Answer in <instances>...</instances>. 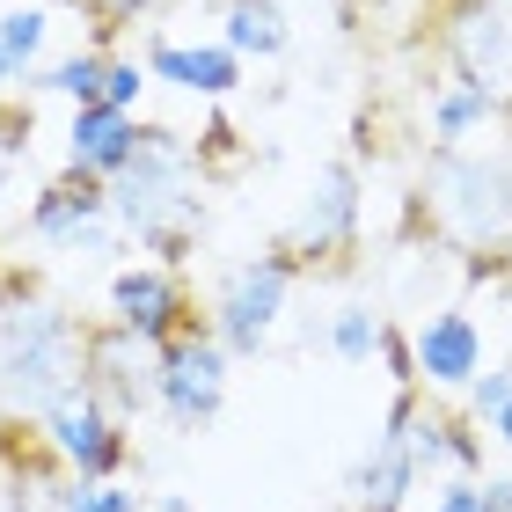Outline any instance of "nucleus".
Listing matches in <instances>:
<instances>
[{
	"mask_svg": "<svg viewBox=\"0 0 512 512\" xmlns=\"http://www.w3.org/2000/svg\"><path fill=\"white\" fill-rule=\"evenodd\" d=\"M410 220L447 256H461L469 278L512 271V161L469 154V147H432L410 191Z\"/></svg>",
	"mask_w": 512,
	"mask_h": 512,
	"instance_id": "1",
	"label": "nucleus"
},
{
	"mask_svg": "<svg viewBox=\"0 0 512 512\" xmlns=\"http://www.w3.org/2000/svg\"><path fill=\"white\" fill-rule=\"evenodd\" d=\"M205 169H198V147L191 132L176 125H147L139 132V154L110 176V220L125 227V242H139L154 264L183 271L198 256L205 235Z\"/></svg>",
	"mask_w": 512,
	"mask_h": 512,
	"instance_id": "2",
	"label": "nucleus"
},
{
	"mask_svg": "<svg viewBox=\"0 0 512 512\" xmlns=\"http://www.w3.org/2000/svg\"><path fill=\"white\" fill-rule=\"evenodd\" d=\"M81 366H88V322L66 300L37 286H15L0 300V417L37 425L59 395L81 388Z\"/></svg>",
	"mask_w": 512,
	"mask_h": 512,
	"instance_id": "3",
	"label": "nucleus"
},
{
	"mask_svg": "<svg viewBox=\"0 0 512 512\" xmlns=\"http://www.w3.org/2000/svg\"><path fill=\"white\" fill-rule=\"evenodd\" d=\"M300 278H308V271H300V256L286 242L242 256V264L220 278L205 322H213V337L227 344V359H264V344H271V330H278V315H286V300H293Z\"/></svg>",
	"mask_w": 512,
	"mask_h": 512,
	"instance_id": "4",
	"label": "nucleus"
},
{
	"mask_svg": "<svg viewBox=\"0 0 512 512\" xmlns=\"http://www.w3.org/2000/svg\"><path fill=\"white\" fill-rule=\"evenodd\" d=\"M227 381H235V359L227 344L213 337V322H191L183 337L161 344V366H154V410L169 417L176 432H213V417L227 410Z\"/></svg>",
	"mask_w": 512,
	"mask_h": 512,
	"instance_id": "5",
	"label": "nucleus"
},
{
	"mask_svg": "<svg viewBox=\"0 0 512 512\" xmlns=\"http://www.w3.org/2000/svg\"><path fill=\"white\" fill-rule=\"evenodd\" d=\"M37 447L52 454L66 476H81V483H118L132 469V425L103 403L96 388L59 395V403L37 417Z\"/></svg>",
	"mask_w": 512,
	"mask_h": 512,
	"instance_id": "6",
	"label": "nucleus"
},
{
	"mask_svg": "<svg viewBox=\"0 0 512 512\" xmlns=\"http://www.w3.org/2000/svg\"><path fill=\"white\" fill-rule=\"evenodd\" d=\"M359 220H366V176H359L352 154H337V161H322L308 176L300 213H293V227L278 242L300 256V271H322V264H337V256L359 249Z\"/></svg>",
	"mask_w": 512,
	"mask_h": 512,
	"instance_id": "7",
	"label": "nucleus"
},
{
	"mask_svg": "<svg viewBox=\"0 0 512 512\" xmlns=\"http://www.w3.org/2000/svg\"><path fill=\"white\" fill-rule=\"evenodd\" d=\"M439 59L454 81L483 88L512 125V0H447L439 8Z\"/></svg>",
	"mask_w": 512,
	"mask_h": 512,
	"instance_id": "8",
	"label": "nucleus"
},
{
	"mask_svg": "<svg viewBox=\"0 0 512 512\" xmlns=\"http://www.w3.org/2000/svg\"><path fill=\"white\" fill-rule=\"evenodd\" d=\"M30 242L44 249H66V256H118L125 249V227L110 220V183L103 176H81V169H59L44 191L30 198Z\"/></svg>",
	"mask_w": 512,
	"mask_h": 512,
	"instance_id": "9",
	"label": "nucleus"
},
{
	"mask_svg": "<svg viewBox=\"0 0 512 512\" xmlns=\"http://www.w3.org/2000/svg\"><path fill=\"white\" fill-rule=\"evenodd\" d=\"M388 417L403 425V447L417 461V476H483V432H476L469 410L447 403V395L395 388Z\"/></svg>",
	"mask_w": 512,
	"mask_h": 512,
	"instance_id": "10",
	"label": "nucleus"
},
{
	"mask_svg": "<svg viewBox=\"0 0 512 512\" xmlns=\"http://www.w3.org/2000/svg\"><path fill=\"white\" fill-rule=\"evenodd\" d=\"M154 366H161V344H147L139 330H125V322H88L81 388H96L125 425L139 410H154Z\"/></svg>",
	"mask_w": 512,
	"mask_h": 512,
	"instance_id": "11",
	"label": "nucleus"
},
{
	"mask_svg": "<svg viewBox=\"0 0 512 512\" xmlns=\"http://www.w3.org/2000/svg\"><path fill=\"white\" fill-rule=\"evenodd\" d=\"M110 322H125V330H139L147 344H169V337H183L198 322V300H191V286H183V271H169V264H118L110 271Z\"/></svg>",
	"mask_w": 512,
	"mask_h": 512,
	"instance_id": "12",
	"label": "nucleus"
},
{
	"mask_svg": "<svg viewBox=\"0 0 512 512\" xmlns=\"http://www.w3.org/2000/svg\"><path fill=\"white\" fill-rule=\"evenodd\" d=\"M410 352H417V388L425 395H461L483 374V322L469 308H432L410 330Z\"/></svg>",
	"mask_w": 512,
	"mask_h": 512,
	"instance_id": "13",
	"label": "nucleus"
},
{
	"mask_svg": "<svg viewBox=\"0 0 512 512\" xmlns=\"http://www.w3.org/2000/svg\"><path fill=\"white\" fill-rule=\"evenodd\" d=\"M417 461L403 447V425L381 417V432L366 439V454L352 461V476H344V512H403L410 491H417Z\"/></svg>",
	"mask_w": 512,
	"mask_h": 512,
	"instance_id": "14",
	"label": "nucleus"
},
{
	"mask_svg": "<svg viewBox=\"0 0 512 512\" xmlns=\"http://www.w3.org/2000/svg\"><path fill=\"white\" fill-rule=\"evenodd\" d=\"M147 74L161 88H183V96H198V103H227L242 88V59L227 52V44H176V37H154L147 44Z\"/></svg>",
	"mask_w": 512,
	"mask_h": 512,
	"instance_id": "15",
	"label": "nucleus"
},
{
	"mask_svg": "<svg viewBox=\"0 0 512 512\" xmlns=\"http://www.w3.org/2000/svg\"><path fill=\"white\" fill-rule=\"evenodd\" d=\"M139 132H147V118H132V110H110V103H81L74 118H66V169L81 176H118L125 161L139 154Z\"/></svg>",
	"mask_w": 512,
	"mask_h": 512,
	"instance_id": "16",
	"label": "nucleus"
},
{
	"mask_svg": "<svg viewBox=\"0 0 512 512\" xmlns=\"http://www.w3.org/2000/svg\"><path fill=\"white\" fill-rule=\"evenodd\" d=\"M220 44H227L242 66H249V59H286L293 22H286L278 0H227V8H220Z\"/></svg>",
	"mask_w": 512,
	"mask_h": 512,
	"instance_id": "17",
	"label": "nucleus"
},
{
	"mask_svg": "<svg viewBox=\"0 0 512 512\" xmlns=\"http://www.w3.org/2000/svg\"><path fill=\"white\" fill-rule=\"evenodd\" d=\"M103 66H110V44H81V52H66V59H44L30 81V96H59V103H103Z\"/></svg>",
	"mask_w": 512,
	"mask_h": 512,
	"instance_id": "18",
	"label": "nucleus"
},
{
	"mask_svg": "<svg viewBox=\"0 0 512 512\" xmlns=\"http://www.w3.org/2000/svg\"><path fill=\"white\" fill-rule=\"evenodd\" d=\"M52 30H59V8H52V0H0V52L15 59L22 81L44 66V52H52Z\"/></svg>",
	"mask_w": 512,
	"mask_h": 512,
	"instance_id": "19",
	"label": "nucleus"
},
{
	"mask_svg": "<svg viewBox=\"0 0 512 512\" xmlns=\"http://www.w3.org/2000/svg\"><path fill=\"white\" fill-rule=\"evenodd\" d=\"M432 147H461L469 132H483V125H505V110L483 96V88H469V81H439L432 88Z\"/></svg>",
	"mask_w": 512,
	"mask_h": 512,
	"instance_id": "20",
	"label": "nucleus"
},
{
	"mask_svg": "<svg viewBox=\"0 0 512 512\" xmlns=\"http://www.w3.org/2000/svg\"><path fill=\"white\" fill-rule=\"evenodd\" d=\"M381 330H388V315H374L366 300H344V308L322 322V344H330V359H344V366H374Z\"/></svg>",
	"mask_w": 512,
	"mask_h": 512,
	"instance_id": "21",
	"label": "nucleus"
},
{
	"mask_svg": "<svg viewBox=\"0 0 512 512\" xmlns=\"http://www.w3.org/2000/svg\"><path fill=\"white\" fill-rule=\"evenodd\" d=\"M191 147H198V169H205V183H220V176H235L242 169V132H235V118H227V110H213V118H205L198 132H191Z\"/></svg>",
	"mask_w": 512,
	"mask_h": 512,
	"instance_id": "22",
	"label": "nucleus"
},
{
	"mask_svg": "<svg viewBox=\"0 0 512 512\" xmlns=\"http://www.w3.org/2000/svg\"><path fill=\"white\" fill-rule=\"evenodd\" d=\"M52 512H147V498L125 491V476H118V483H81V476H66L59 498H52Z\"/></svg>",
	"mask_w": 512,
	"mask_h": 512,
	"instance_id": "23",
	"label": "nucleus"
},
{
	"mask_svg": "<svg viewBox=\"0 0 512 512\" xmlns=\"http://www.w3.org/2000/svg\"><path fill=\"white\" fill-rule=\"evenodd\" d=\"M30 103H8L0 96V205H8L15 191V176H22V161H30Z\"/></svg>",
	"mask_w": 512,
	"mask_h": 512,
	"instance_id": "24",
	"label": "nucleus"
},
{
	"mask_svg": "<svg viewBox=\"0 0 512 512\" xmlns=\"http://www.w3.org/2000/svg\"><path fill=\"white\" fill-rule=\"evenodd\" d=\"M147 88H154L147 59H132V52H110V66H103V103H110V110H132V118H139Z\"/></svg>",
	"mask_w": 512,
	"mask_h": 512,
	"instance_id": "25",
	"label": "nucleus"
},
{
	"mask_svg": "<svg viewBox=\"0 0 512 512\" xmlns=\"http://www.w3.org/2000/svg\"><path fill=\"white\" fill-rule=\"evenodd\" d=\"M505 403H512V366H491V374H476L469 388H461V410H469L476 425H491Z\"/></svg>",
	"mask_w": 512,
	"mask_h": 512,
	"instance_id": "26",
	"label": "nucleus"
},
{
	"mask_svg": "<svg viewBox=\"0 0 512 512\" xmlns=\"http://www.w3.org/2000/svg\"><path fill=\"white\" fill-rule=\"evenodd\" d=\"M161 8V0H88V22H96V44H110L118 30H132V22H147Z\"/></svg>",
	"mask_w": 512,
	"mask_h": 512,
	"instance_id": "27",
	"label": "nucleus"
},
{
	"mask_svg": "<svg viewBox=\"0 0 512 512\" xmlns=\"http://www.w3.org/2000/svg\"><path fill=\"white\" fill-rule=\"evenodd\" d=\"M432 512H491V498H483V476H439Z\"/></svg>",
	"mask_w": 512,
	"mask_h": 512,
	"instance_id": "28",
	"label": "nucleus"
},
{
	"mask_svg": "<svg viewBox=\"0 0 512 512\" xmlns=\"http://www.w3.org/2000/svg\"><path fill=\"white\" fill-rule=\"evenodd\" d=\"M381 366H388V381L395 388H417V352H410V330H381Z\"/></svg>",
	"mask_w": 512,
	"mask_h": 512,
	"instance_id": "29",
	"label": "nucleus"
},
{
	"mask_svg": "<svg viewBox=\"0 0 512 512\" xmlns=\"http://www.w3.org/2000/svg\"><path fill=\"white\" fill-rule=\"evenodd\" d=\"M483 498H491V512H512V476H483Z\"/></svg>",
	"mask_w": 512,
	"mask_h": 512,
	"instance_id": "30",
	"label": "nucleus"
},
{
	"mask_svg": "<svg viewBox=\"0 0 512 512\" xmlns=\"http://www.w3.org/2000/svg\"><path fill=\"white\" fill-rule=\"evenodd\" d=\"M147 512H198V505H191V498H183V491H161V498H154Z\"/></svg>",
	"mask_w": 512,
	"mask_h": 512,
	"instance_id": "31",
	"label": "nucleus"
},
{
	"mask_svg": "<svg viewBox=\"0 0 512 512\" xmlns=\"http://www.w3.org/2000/svg\"><path fill=\"white\" fill-rule=\"evenodd\" d=\"M491 439H498V447H505V454H512V403H505V410H498V417H491Z\"/></svg>",
	"mask_w": 512,
	"mask_h": 512,
	"instance_id": "32",
	"label": "nucleus"
},
{
	"mask_svg": "<svg viewBox=\"0 0 512 512\" xmlns=\"http://www.w3.org/2000/svg\"><path fill=\"white\" fill-rule=\"evenodd\" d=\"M15 81H22V74H15V59H8V52H0V96H8V88H15Z\"/></svg>",
	"mask_w": 512,
	"mask_h": 512,
	"instance_id": "33",
	"label": "nucleus"
},
{
	"mask_svg": "<svg viewBox=\"0 0 512 512\" xmlns=\"http://www.w3.org/2000/svg\"><path fill=\"white\" fill-rule=\"evenodd\" d=\"M52 8H81V15H88V0H52Z\"/></svg>",
	"mask_w": 512,
	"mask_h": 512,
	"instance_id": "34",
	"label": "nucleus"
}]
</instances>
